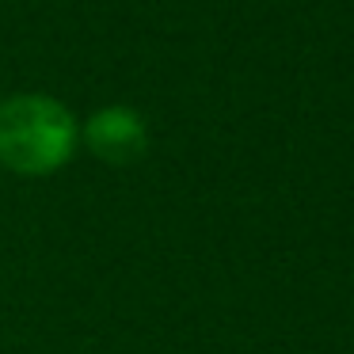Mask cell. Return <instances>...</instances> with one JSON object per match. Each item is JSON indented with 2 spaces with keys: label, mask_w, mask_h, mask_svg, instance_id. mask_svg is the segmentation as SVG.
Segmentation results:
<instances>
[{
  "label": "cell",
  "mask_w": 354,
  "mask_h": 354,
  "mask_svg": "<svg viewBox=\"0 0 354 354\" xmlns=\"http://www.w3.org/2000/svg\"><path fill=\"white\" fill-rule=\"evenodd\" d=\"M77 118L50 95H12L0 103V164L19 176L57 171L77 149Z\"/></svg>",
  "instance_id": "obj_1"
},
{
  "label": "cell",
  "mask_w": 354,
  "mask_h": 354,
  "mask_svg": "<svg viewBox=\"0 0 354 354\" xmlns=\"http://www.w3.org/2000/svg\"><path fill=\"white\" fill-rule=\"evenodd\" d=\"M84 141L100 160L107 164H133L149 149V126L133 107H103L88 118Z\"/></svg>",
  "instance_id": "obj_2"
}]
</instances>
